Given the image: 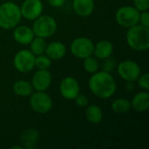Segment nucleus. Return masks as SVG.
Instances as JSON below:
<instances>
[{"label": "nucleus", "mask_w": 149, "mask_h": 149, "mask_svg": "<svg viewBox=\"0 0 149 149\" xmlns=\"http://www.w3.org/2000/svg\"><path fill=\"white\" fill-rule=\"evenodd\" d=\"M52 65V59L45 54L36 56L35 58V67L38 70H48Z\"/></svg>", "instance_id": "24"}, {"label": "nucleus", "mask_w": 149, "mask_h": 149, "mask_svg": "<svg viewBox=\"0 0 149 149\" xmlns=\"http://www.w3.org/2000/svg\"><path fill=\"white\" fill-rule=\"evenodd\" d=\"M48 3L51 6L54 8H59L65 4V0H48Z\"/></svg>", "instance_id": "30"}, {"label": "nucleus", "mask_w": 149, "mask_h": 149, "mask_svg": "<svg viewBox=\"0 0 149 149\" xmlns=\"http://www.w3.org/2000/svg\"><path fill=\"white\" fill-rule=\"evenodd\" d=\"M88 86L93 95L102 100L111 98L117 90V84L113 75L104 71L92 74Z\"/></svg>", "instance_id": "1"}, {"label": "nucleus", "mask_w": 149, "mask_h": 149, "mask_svg": "<svg viewBox=\"0 0 149 149\" xmlns=\"http://www.w3.org/2000/svg\"><path fill=\"white\" fill-rule=\"evenodd\" d=\"M139 24L149 28V13L148 10L141 11L140 13V18H139Z\"/></svg>", "instance_id": "29"}, {"label": "nucleus", "mask_w": 149, "mask_h": 149, "mask_svg": "<svg viewBox=\"0 0 149 149\" xmlns=\"http://www.w3.org/2000/svg\"><path fill=\"white\" fill-rule=\"evenodd\" d=\"M43 3L41 0H24L20 6L21 15L27 20H35L43 12Z\"/></svg>", "instance_id": "10"}, {"label": "nucleus", "mask_w": 149, "mask_h": 149, "mask_svg": "<svg viewBox=\"0 0 149 149\" xmlns=\"http://www.w3.org/2000/svg\"><path fill=\"white\" fill-rule=\"evenodd\" d=\"M72 8L77 15L79 17H89L94 10L93 0H73Z\"/></svg>", "instance_id": "16"}, {"label": "nucleus", "mask_w": 149, "mask_h": 149, "mask_svg": "<svg viewBox=\"0 0 149 149\" xmlns=\"http://www.w3.org/2000/svg\"><path fill=\"white\" fill-rule=\"evenodd\" d=\"M134 7L140 11H145L149 9V0H134Z\"/></svg>", "instance_id": "27"}, {"label": "nucleus", "mask_w": 149, "mask_h": 149, "mask_svg": "<svg viewBox=\"0 0 149 149\" xmlns=\"http://www.w3.org/2000/svg\"><path fill=\"white\" fill-rule=\"evenodd\" d=\"M86 118L91 124H100L103 119V111L98 105H90L86 107Z\"/></svg>", "instance_id": "20"}, {"label": "nucleus", "mask_w": 149, "mask_h": 149, "mask_svg": "<svg viewBox=\"0 0 149 149\" xmlns=\"http://www.w3.org/2000/svg\"><path fill=\"white\" fill-rule=\"evenodd\" d=\"M84 69L86 72L90 74H93L97 72L100 70V63L97 58H95L93 55H91L86 58H84L83 63Z\"/></svg>", "instance_id": "23"}, {"label": "nucleus", "mask_w": 149, "mask_h": 149, "mask_svg": "<svg viewBox=\"0 0 149 149\" xmlns=\"http://www.w3.org/2000/svg\"><path fill=\"white\" fill-rule=\"evenodd\" d=\"M30 106L38 113L45 114L52 108V100L45 92L36 91L30 96Z\"/></svg>", "instance_id": "6"}, {"label": "nucleus", "mask_w": 149, "mask_h": 149, "mask_svg": "<svg viewBox=\"0 0 149 149\" xmlns=\"http://www.w3.org/2000/svg\"><path fill=\"white\" fill-rule=\"evenodd\" d=\"M22 17L20 7L13 2H5L0 5V27L5 30L15 28Z\"/></svg>", "instance_id": "3"}, {"label": "nucleus", "mask_w": 149, "mask_h": 149, "mask_svg": "<svg viewBox=\"0 0 149 149\" xmlns=\"http://www.w3.org/2000/svg\"><path fill=\"white\" fill-rule=\"evenodd\" d=\"M93 42L86 37L76 38L72 40L70 45L72 54L78 58H86L93 53Z\"/></svg>", "instance_id": "7"}, {"label": "nucleus", "mask_w": 149, "mask_h": 149, "mask_svg": "<svg viewBox=\"0 0 149 149\" xmlns=\"http://www.w3.org/2000/svg\"><path fill=\"white\" fill-rule=\"evenodd\" d=\"M113 52V45L109 40H100L93 47V55L98 59H105L112 56Z\"/></svg>", "instance_id": "15"}, {"label": "nucleus", "mask_w": 149, "mask_h": 149, "mask_svg": "<svg viewBox=\"0 0 149 149\" xmlns=\"http://www.w3.org/2000/svg\"><path fill=\"white\" fill-rule=\"evenodd\" d=\"M29 45H30V51L35 56L44 54L45 52L46 45H47L45 38H40V37H37V36H35L33 38V39L31 41V43Z\"/></svg>", "instance_id": "21"}, {"label": "nucleus", "mask_w": 149, "mask_h": 149, "mask_svg": "<svg viewBox=\"0 0 149 149\" xmlns=\"http://www.w3.org/2000/svg\"><path fill=\"white\" fill-rule=\"evenodd\" d=\"M35 58L36 56L30 50H20L14 56V67L19 72H30L35 67Z\"/></svg>", "instance_id": "8"}, {"label": "nucleus", "mask_w": 149, "mask_h": 149, "mask_svg": "<svg viewBox=\"0 0 149 149\" xmlns=\"http://www.w3.org/2000/svg\"><path fill=\"white\" fill-rule=\"evenodd\" d=\"M117 72L120 77L125 81L134 82L141 73V69L138 63L134 60H123L117 66Z\"/></svg>", "instance_id": "9"}, {"label": "nucleus", "mask_w": 149, "mask_h": 149, "mask_svg": "<svg viewBox=\"0 0 149 149\" xmlns=\"http://www.w3.org/2000/svg\"><path fill=\"white\" fill-rule=\"evenodd\" d=\"M15 148L22 149V148H23V147H19V146H14V147H11V149H15Z\"/></svg>", "instance_id": "32"}, {"label": "nucleus", "mask_w": 149, "mask_h": 149, "mask_svg": "<svg viewBox=\"0 0 149 149\" xmlns=\"http://www.w3.org/2000/svg\"><path fill=\"white\" fill-rule=\"evenodd\" d=\"M112 110L118 114H123L127 113L132 107H131V102L125 99V98H119L116 99L112 103Z\"/></svg>", "instance_id": "22"}, {"label": "nucleus", "mask_w": 149, "mask_h": 149, "mask_svg": "<svg viewBox=\"0 0 149 149\" xmlns=\"http://www.w3.org/2000/svg\"><path fill=\"white\" fill-rule=\"evenodd\" d=\"M74 100H75L76 105H77L78 107H86L88 106V103H89L88 98H87L86 95L80 94V93H79V94L75 97Z\"/></svg>", "instance_id": "28"}, {"label": "nucleus", "mask_w": 149, "mask_h": 149, "mask_svg": "<svg viewBox=\"0 0 149 149\" xmlns=\"http://www.w3.org/2000/svg\"><path fill=\"white\" fill-rule=\"evenodd\" d=\"M38 139L39 134L36 129L30 128L25 130L21 135V142L23 143V148L27 149L35 148Z\"/></svg>", "instance_id": "18"}, {"label": "nucleus", "mask_w": 149, "mask_h": 149, "mask_svg": "<svg viewBox=\"0 0 149 149\" xmlns=\"http://www.w3.org/2000/svg\"><path fill=\"white\" fill-rule=\"evenodd\" d=\"M52 74L48 70H38L32 76L31 86L34 90L45 92L51 86Z\"/></svg>", "instance_id": "12"}, {"label": "nucleus", "mask_w": 149, "mask_h": 149, "mask_svg": "<svg viewBox=\"0 0 149 149\" xmlns=\"http://www.w3.org/2000/svg\"><path fill=\"white\" fill-rule=\"evenodd\" d=\"M128 46L134 51L143 52L149 48V28L140 24L128 28L126 35Z\"/></svg>", "instance_id": "2"}, {"label": "nucleus", "mask_w": 149, "mask_h": 149, "mask_svg": "<svg viewBox=\"0 0 149 149\" xmlns=\"http://www.w3.org/2000/svg\"><path fill=\"white\" fill-rule=\"evenodd\" d=\"M56 20L49 15H41L34 20L32 31L37 37L47 38L52 37L57 31Z\"/></svg>", "instance_id": "4"}, {"label": "nucleus", "mask_w": 149, "mask_h": 149, "mask_svg": "<svg viewBox=\"0 0 149 149\" xmlns=\"http://www.w3.org/2000/svg\"><path fill=\"white\" fill-rule=\"evenodd\" d=\"M12 90L16 95L20 97H29L33 93L31 84L24 79L17 80L12 86Z\"/></svg>", "instance_id": "19"}, {"label": "nucleus", "mask_w": 149, "mask_h": 149, "mask_svg": "<svg viewBox=\"0 0 149 149\" xmlns=\"http://www.w3.org/2000/svg\"><path fill=\"white\" fill-rule=\"evenodd\" d=\"M138 85L141 88H142L145 91H148L149 89V74L148 72H145L143 74L141 73L139 78L137 79Z\"/></svg>", "instance_id": "25"}, {"label": "nucleus", "mask_w": 149, "mask_h": 149, "mask_svg": "<svg viewBox=\"0 0 149 149\" xmlns=\"http://www.w3.org/2000/svg\"><path fill=\"white\" fill-rule=\"evenodd\" d=\"M59 92L63 98L65 100H74L80 92V86L78 80L73 77L64 78L59 86Z\"/></svg>", "instance_id": "11"}, {"label": "nucleus", "mask_w": 149, "mask_h": 149, "mask_svg": "<svg viewBox=\"0 0 149 149\" xmlns=\"http://www.w3.org/2000/svg\"><path fill=\"white\" fill-rule=\"evenodd\" d=\"M35 37L32 28L26 25L16 26L13 31V38L20 45H29Z\"/></svg>", "instance_id": "13"}, {"label": "nucleus", "mask_w": 149, "mask_h": 149, "mask_svg": "<svg viewBox=\"0 0 149 149\" xmlns=\"http://www.w3.org/2000/svg\"><path fill=\"white\" fill-rule=\"evenodd\" d=\"M131 107L139 113L146 112L149 108V94L148 91L136 93L131 101Z\"/></svg>", "instance_id": "17"}, {"label": "nucleus", "mask_w": 149, "mask_h": 149, "mask_svg": "<svg viewBox=\"0 0 149 149\" xmlns=\"http://www.w3.org/2000/svg\"><path fill=\"white\" fill-rule=\"evenodd\" d=\"M140 13L141 12L134 6L126 5L117 10L115 19L119 25L128 29L139 24Z\"/></svg>", "instance_id": "5"}, {"label": "nucleus", "mask_w": 149, "mask_h": 149, "mask_svg": "<svg viewBox=\"0 0 149 149\" xmlns=\"http://www.w3.org/2000/svg\"><path fill=\"white\" fill-rule=\"evenodd\" d=\"M45 53L52 60H59L65 56L66 47L62 42L53 41L46 45Z\"/></svg>", "instance_id": "14"}, {"label": "nucleus", "mask_w": 149, "mask_h": 149, "mask_svg": "<svg viewBox=\"0 0 149 149\" xmlns=\"http://www.w3.org/2000/svg\"><path fill=\"white\" fill-rule=\"evenodd\" d=\"M103 60H104V62L102 64V69H103V71L111 73L114 70V68H115V65H116L115 60H113L111 57H109L107 58H105Z\"/></svg>", "instance_id": "26"}, {"label": "nucleus", "mask_w": 149, "mask_h": 149, "mask_svg": "<svg viewBox=\"0 0 149 149\" xmlns=\"http://www.w3.org/2000/svg\"><path fill=\"white\" fill-rule=\"evenodd\" d=\"M133 86H134V82H132V81H128V82H127V89L128 91H132V90L134 88Z\"/></svg>", "instance_id": "31"}]
</instances>
